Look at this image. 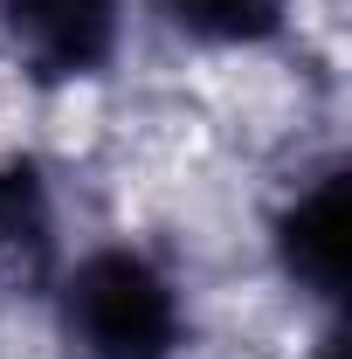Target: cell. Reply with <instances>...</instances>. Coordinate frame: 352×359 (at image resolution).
I'll list each match as a JSON object with an SVG mask.
<instances>
[{
  "label": "cell",
  "mask_w": 352,
  "mask_h": 359,
  "mask_svg": "<svg viewBox=\"0 0 352 359\" xmlns=\"http://www.w3.org/2000/svg\"><path fill=\"white\" fill-rule=\"evenodd\" d=\"M276 263L283 276L318 297V304H339L346 297V269H352V173L332 159L283 201L276 215Z\"/></svg>",
  "instance_id": "cell-2"
},
{
  "label": "cell",
  "mask_w": 352,
  "mask_h": 359,
  "mask_svg": "<svg viewBox=\"0 0 352 359\" xmlns=\"http://www.w3.org/2000/svg\"><path fill=\"white\" fill-rule=\"evenodd\" d=\"M55 325L69 359H180L187 346L180 283L132 242H104L55 276Z\"/></svg>",
  "instance_id": "cell-1"
},
{
  "label": "cell",
  "mask_w": 352,
  "mask_h": 359,
  "mask_svg": "<svg viewBox=\"0 0 352 359\" xmlns=\"http://www.w3.org/2000/svg\"><path fill=\"white\" fill-rule=\"evenodd\" d=\"M35 83H90L118 55V0H0Z\"/></svg>",
  "instance_id": "cell-3"
},
{
  "label": "cell",
  "mask_w": 352,
  "mask_h": 359,
  "mask_svg": "<svg viewBox=\"0 0 352 359\" xmlns=\"http://www.w3.org/2000/svg\"><path fill=\"white\" fill-rule=\"evenodd\" d=\"M159 7L187 42H208V48H256L290 14V0H159Z\"/></svg>",
  "instance_id": "cell-5"
},
{
  "label": "cell",
  "mask_w": 352,
  "mask_h": 359,
  "mask_svg": "<svg viewBox=\"0 0 352 359\" xmlns=\"http://www.w3.org/2000/svg\"><path fill=\"white\" fill-rule=\"evenodd\" d=\"M55 290V194L28 152L0 159V304Z\"/></svg>",
  "instance_id": "cell-4"
},
{
  "label": "cell",
  "mask_w": 352,
  "mask_h": 359,
  "mask_svg": "<svg viewBox=\"0 0 352 359\" xmlns=\"http://www.w3.org/2000/svg\"><path fill=\"white\" fill-rule=\"evenodd\" d=\"M311 359H346V332H325V339H318V353Z\"/></svg>",
  "instance_id": "cell-6"
}]
</instances>
